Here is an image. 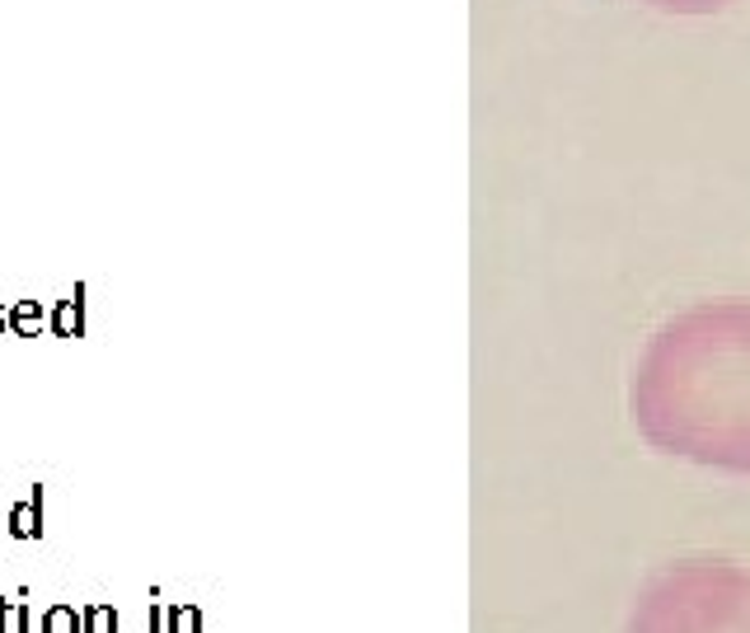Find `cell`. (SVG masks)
Returning a JSON list of instances; mask_svg holds the SVG:
<instances>
[{"label":"cell","instance_id":"cell-1","mask_svg":"<svg viewBox=\"0 0 750 633\" xmlns=\"http://www.w3.org/2000/svg\"><path fill=\"white\" fill-rule=\"evenodd\" d=\"M633 418L666 456L750 474V301H708L657 329L633 376Z\"/></svg>","mask_w":750,"mask_h":633},{"label":"cell","instance_id":"cell-2","mask_svg":"<svg viewBox=\"0 0 750 633\" xmlns=\"http://www.w3.org/2000/svg\"><path fill=\"white\" fill-rule=\"evenodd\" d=\"M628 633H750V573L737 563H676L647 582Z\"/></svg>","mask_w":750,"mask_h":633},{"label":"cell","instance_id":"cell-3","mask_svg":"<svg viewBox=\"0 0 750 633\" xmlns=\"http://www.w3.org/2000/svg\"><path fill=\"white\" fill-rule=\"evenodd\" d=\"M5 530H10L14 540H43V488H33L24 503L10 507Z\"/></svg>","mask_w":750,"mask_h":633},{"label":"cell","instance_id":"cell-4","mask_svg":"<svg viewBox=\"0 0 750 633\" xmlns=\"http://www.w3.org/2000/svg\"><path fill=\"white\" fill-rule=\"evenodd\" d=\"M43 329H53V310L38 306V301H14L10 306V333L20 338H38Z\"/></svg>","mask_w":750,"mask_h":633},{"label":"cell","instance_id":"cell-5","mask_svg":"<svg viewBox=\"0 0 750 633\" xmlns=\"http://www.w3.org/2000/svg\"><path fill=\"white\" fill-rule=\"evenodd\" d=\"M80 296H85V291L76 287L71 301L53 306V333H57V338H80V333H85V301H80Z\"/></svg>","mask_w":750,"mask_h":633},{"label":"cell","instance_id":"cell-6","mask_svg":"<svg viewBox=\"0 0 750 633\" xmlns=\"http://www.w3.org/2000/svg\"><path fill=\"white\" fill-rule=\"evenodd\" d=\"M43 633H85V610H76V606H66V601H57V606H47L43 610Z\"/></svg>","mask_w":750,"mask_h":633},{"label":"cell","instance_id":"cell-7","mask_svg":"<svg viewBox=\"0 0 750 633\" xmlns=\"http://www.w3.org/2000/svg\"><path fill=\"white\" fill-rule=\"evenodd\" d=\"M643 5H653V10H671V14H713V10L731 5V0H643Z\"/></svg>","mask_w":750,"mask_h":633},{"label":"cell","instance_id":"cell-8","mask_svg":"<svg viewBox=\"0 0 750 633\" xmlns=\"http://www.w3.org/2000/svg\"><path fill=\"white\" fill-rule=\"evenodd\" d=\"M33 614L24 601H0V633H28Z\"/></svg>","mask_w":750,"mask_h":633},{"label":"cell","instance_id":"cell-9","mask_svg":"<svg viewBox=\"0 0 750 633\" xmlns=\"http://www.w3.org/2000/svg\"><path fill=\"white\" fill-rule=\"evenodd\" d=\"M85 633H118V614L108 606H90L85 610Z\"/></svg>","mask_w":750,"mask_h":633},{"label":"cell","instance_id":"cell-10","mask_svg":"<svg viewBox=\"0 0 750 633\" xmlns=\"http://www.w3.org/2000/svg\"><path fill=\"white\" fill-rule=\"evenodd\" d=\"M10 329V306H0V333Z\"/></svg>","mask_w":750,"mask_h":633}]
</instances>
